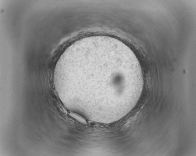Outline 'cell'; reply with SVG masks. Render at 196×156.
<instances>
[{"mask_svg": "<svg viewBox=\"0 0 196 156\" xmlns=\"http://www.w3.org/2000/svg\"><path fill=\"white\" fill-rule=\"evenodd\" d=\"M69 115L71 117L78 121L79 122L82 123L84 124L87 123L85 119L81 117V116L78 115L77 114L74 113H69Z\"/></svg>", "mask_w": 196, "mask_h": 156, "instance_id": "cell-1", "label": "cell"}]
</instances>
